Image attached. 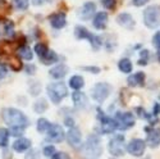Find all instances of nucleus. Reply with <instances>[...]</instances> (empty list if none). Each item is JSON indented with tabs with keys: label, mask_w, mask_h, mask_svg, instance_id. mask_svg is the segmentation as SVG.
I'll use <instances>...</instances> for the list:
<instances>
[{
	"label": "nucleus",
	"mask_w": 160,
	"mask_h": 159,
	"mask_svg": "<svg viewBox=\"0 0 160 159\" xmlns=\"http://www.w3.org/2000/svg\"><path fill=\"white\" fill-rule=\"evenodd\" d=\"M3 119L4 122L10 127H22L26 128L30 125V121L27 115H26L22 110L16 109V108H7L3 110Z\"/></svg>",
	"instance_id": "obj_1"
},
{
	"label": "nucleus",
	"mask_w": 160,
	"mask_h": 159,
	"mask_svg": "<svg viewBox=\"0 0 160 159\" xmlns=\"http://www.w3.org/2000/svg\"><path fill=\"white\" fill-rule=\"evenodd\" d=\"M85 153L90 159H98L102 154L101 141L98 135H90L85 144Z\"/></svg>",
	"instance_id": "obj_2"
},
{
	"label": "nucleus",
	"mask_w": 160,
	"mask_h": 159,
	"mask_svg": "<svg viewBox=\"0 0 160 159\" xmlns=\"http://www.w3.org/2000/svg\"><path fill=\"white\" fill-rule=\"evenodd\" d=\"M143 23L149 28L160 26V5H150L143 10Z\"/></svg>",
	"instance_id": "obj_3"
},
{
	"label": "nucleus",
	"mask_w": 160,
	"mask_h": 159,
	"mask_svg": "<svg viewBox=\"0 0 160 159\" xmlns=\"http://www.w3.org/2000/svg\"><path fill=\"white\" fill-rule=\"evenodd\" d=\"M48 90V95L50 98V100L54 104H59L68 94V90L67 86L63 82H55V84H50L46 87Z\"/></svg>",
	"instance_id": "obj_4"
},
{
	"label": "nucleus",
	"mask_w": 160,
	"mask_h": 159,
	"mask_svg": "<svg viewBox=\"0 0 160 159\" xmlns=\"http://www.w3.org/2000/svg\"><path fill=\"white\" fill-rule=\"evenodd\" d=\"M112 92V86L106 82H99L91 90V96L96 103H104Z\"/></svg>",
	"instance_id": "obj_5"
},
{
	"label": "nucleus",
	"mask_w": 160,
	"mask_h": 159,
	"mask_svg": "<svg viewBox=\"0 0 160 159\" xmlns=\"http://www.w3.org/2000/svg\"><path fill=\"white\" fill-rule=\"evenodd\" d=\"M108 149H109V153H110L114 158H118V156L124 155V153H126V150H127V146H126V144H124V136H123V135H115V136L109 141Z\"/></svg>",
	"instance_id": "obj_6"
},
{
	"label": "nucleus",
	"mask_w": 160,
	"mask_h": 159,
	"mask_svg": "<svg viewBox=\"0 0 160 159\" xmlns=\"http://www.w3.org/2000/svg\"><path fill=\"white\" fill-rule=\"evenodd\" d=\"M115 122H117V127L118 130H128L131 127L135 126L136 123V118L131 112H118L115 114Z\"/></svg>",
	"instance_id": "obj_7"
},
{
	"label": "nucleus",
	"mask_w": 160,
	"mask_h": 159,
	"mask_svg": "<svg viewBox=\"0 0 160 159\" xmlns=\"http://www.w3.org/2000/svg\"><path fill=\"white\" fill-rule=\"evenodd\" d=\"M146 145L148 142L142 139H132L127 145V151L133 156H142L146 150Z\"/></svg>",
	"instance_id": "obj_8"
},
{
	"label": "nucleus",
	"mask_w": 160,
	"mask_h": 159,
	"mask_svg": "<svg viewBox=\"0 0 160 159\" xmlns=\"http://www.w3.org/2000/svg\"><path fill=\"white\" fill-rule=\"evenodd\" d=\"M99 121H100V131L105 135L112 134V132H114L118 128L115 119H112L110 117L105 115L102 112L101 114H99Z\"/></svg>",
	"instance_id": "obj_9"
},
{
	"label": "nucleus",
	"mask_w": 160,
	"mask_h": 159,
	"mask_svg": "<svg viewBox=\"0 0 160 159\" xmlns=\"http://www.w3.org/2000/svg\"><path fill=\"white\" fill-rule=\"evenodd\" d=\"M65 137V132L62 126L59 125H51L50 128L46 132V139L51 142H60Z\"/></svg>",
	"instance_id": "obj_10"
},
{
	"label": "nucleus",
	"mask_w": 160,
	"mask_h": 159,
	"mask_svg": "<svg viewBox=\"0 0 160 159\" xmlns=\"http://www.w3.org/2000/svg\"><path fill=\"white\" fill-rule=\"evenodd\" d=\"M81 139H82L81 131L77 127H71L68 134H67V140H68L71 146H73V148L79 146V145H81Z\"/></svg>",
	"instance_id": "obj_11"
},
{
	"label": "nucleus",
	"mask_w": 160,
	"mask_h": 159,
	"mask_svg": "<svg viewBox=\"0 0 160 159\" xmlns=\"http://www.w3.org/2000/svg\"><path fill=\"white\" fill-rule=\"evenodd\" d=\"M95 12H96L95 3L87 2L82 5L81 10H79V17H81V19H83V21H88V19H91L92 16L95 14Z\"/></svg>",
	"instance_id": "obj_12"
},
{
	"label": "nucleus",
	"mask_w": 160,
	"mask_h": 159,
	"mask_svg": "<svg viewBox=\"0 0 160 159\" xmlns=\"http://www.w3.org/2000/svg\"><path fill=\"white\" fill-rule=\"evenodd\" d=\"M117 23L127 30H132L136 24L135 18H133L131 14H128V13H121V14L117 17Z\"/></svg>",
	"instance_id": "obj_13"
},
{
	"label": "nucleus",
	"mask_w": 160,
	"mask_h": 159,
	"mask_svg": "<svg viewBox=\"0 0 160 159\" xmlns=\"http://www.w3.org/2000/svg\"><path fill=\"white\" fill-rule=\"evenodd\" d=\"M72 100L74 103V107L78 108V109H85L87 107V104H88L86 94L82 91H78V90L72 94Z\"/></svg>",
	"instance_id": "obj_14"
},
{
	"label": "nucleus",
	"mask_w": 160,
	"mask_h": 159,
	"mask_svg": "<svg viewBox=\"0 0 160 159\" xmlns=\"http://www.w3.org/2000/svg\"><path fill=\"white\" fill-rule=\"evenodd\" d=\"M146 142L150 148L156 149L160 145V128H154L149 132L148 139H146Z\"/></svg>",
	"instance_id": "obj_15"
},
{
	"label": "nucleus",
	"mask_w": 160,
	"mask_h": 159,
	"mask_svg": "<svg viewBox=\"0 0 160 159\" xmlns=\"http://www.w3.org/2000/svg\"><path fill=\"white\" fill-rule=\"evenodd\" d=\"M92 24L96 30H104L108 24V13L106 12H99L95 16L94 21H92Z\"/></svg>",
	"instance_id": "obj_16"
},
{
	"label": "nucleus",
	"mask_w": 160,
	"mask_h": 159,
	"mask_svg": "<svg viewBox=\"0 0 160 159\" xmlns=\"http://www.w3.org/2000/svg\"><path fill=\"white\" fill-rule=\"evenodd\" d=\"M127 82H128V86H131V87L142 86L145 82V73L143 72H136V73L131 74L127 78Z\"/></svg>",
	"instance_id": "obj_17"
},
{
	"label": "nucleus",
	"mask_w": 160,
	"mask_h": 159,
	"mask_svg": "<svg viewBox=\"0 0 160 159\" xmlns=\"http://www.w3.org/2000/svg\"><path fill=\"white\" fill-rule=\"evenodd\" d=\"M49 19H50V24H51L54 28H57V30L63 28L64 26H65V23H67L64 13H57V14H52Z\"/></svg>",
	"instance_id": "obj_18"
},
{
	"label": "nucleus",
	"mask_w": 160,
	"mask_h": 159,
	"mask_svg": "<svg viewBox=\"0 0 160 159\" xmlns=\"http://www.w3.org/2000/svg\"><path fill=\"white\" fill-rule=\"evenodd\" d=\"M49 73H50V76L52 78L60 80V78H63L67 73H68V67H67L65 64H58V65H55V67H52Z\"/></svg>",
	"instance_id": "obj_19"
},
{
	"label": "nucleus",
	"mask_w": 160,
	"mask_h": 159,
	"mask_svg": "<svg viewBox=\"0 0 160 159\" xmlns=\"http://www.w3.org/2000/svg\"><path fill=\"white\" fill-rule=\"evenodd\" d=\"M31 146V141L26 137H19L14 142H13V149L18 153H22V151H26L27 149H30Z\"/></svg>",
	"instance_id": "obj_20"
},
{
	"label": "nucleus",
	"mask_w": 160,
	"mask_h": 159,
	"mask_svg": "<svg viewBox=\"0 0 160 159\" xmlns=\"http://www.w3.org/2000/svg\"><path fill=\"white\" fill-rule=\"evenodd\" d=\"M74 35H76V37L79 38V40H82V38L90 40V43H91L92 40H94V37H95V35L90 33V31H87L86 27H83V26H79V24L74 27Z\"/></svg>",
	"instance_id": "obj_21"
},
{
	"label": "nucleus",
	"mask_w": 160,
	"mask_h": 159,
	"mask_svg": "<svg viewBox=\"0 0 160 159\" xmlns=\"http://www.w3.org/2000/svg\"><path fill=\"white\" fill-rule=\"evenodd\" d=\"M118 68H119V71L123 72V73H131L132 68H133V64H132V62L129 59L123 58V59H121L118 62Z\"/></svg>",
	"instance_id": "obj_22"
},
{
	"label": "nucleus",
	"mask_w": 160,
	"mask_h": 159,
	"mask_svg": "<svg viewBox=\"0 0 160 159\" xmlns=\"http://www.w3.org/2000/svg\"><path fill=\"white\" fill-rule=\"evenodd\" d=\"M69 86L74 90H79L85 86V80L82 76H72L69 80Z\"/></svg>",
	"instance_id": "obj_23"
},
{
	"label": "nucleus",
	"mask_w": 160,
	"mask_h": 159,
	"mask_svg": "<svg viewBox=\"0 0 160 159\" xmlns=\"http://www.w3.org/2000/svg\"><path fill=\"white\" fill-rule=\"evenodd\" d=\"M18 55L26 60H31L33 58V53L30 46H21L18 49Z\"/></svg>",
	"instance_id": "obj_24"
},
{
	"label": "nucleus",
	"mask_w": 160,
	"mask_h": 159,
	"mask_svg": "<svg viewBox=\"0 0 160 159\" xmlns=\"http://www.w3.org/2000/svg\"><path fill=\"white\" fill-rule=\"evenodd\" d=\"M42 59V63L44 64H52V63H55V62H58V59H59V57H58V54L55 51H52V50H49L46 54H45V57L44 58H41Z\"/></svg>",
	"instance_id": "obj_25"
},
{
	"label": "nucleus",
	"mask_w": 160,
	"mask_h": 159,
	"mask_svg": "<svg viewBox=\"0 0 160 159\" xmlns=\"http://www.w3.org/2000/svg\"><path fill=\"white\" fill-rule=\"evenodd\" d=\"M50 122L48 121L46 118H40L37 121V131L40 132V134H45V132H48V130L50 128Z\"/></svg>",
	"instance_id": "obj_26"
},
{
	"label": "nucleus",
	"mask_w": 160,
	"mask_h": 159,
	"mask_svg": "<svg viewBox=\"0 0 160 159\" xmlns=\"http://www.w3.org/2000/svg\"><path fill=\"white\" fill-rule=\"evenodd\" d=\"M48 109V103L45 99H40L33 104V110L36 113H44Z\"/></svg>",
	"instance_id": "obj_27"
},
{
	"label": "nucleus",
	"mask_w": 160,
	"mask_h": 159,
	"mask_svg": "<svg viewBox=\"0 0 160 159\" xmlns=\"http://www.w3.org/2000/svg\"><path fill=\"white\" fill-rule=\"evenodd\" d=\"M8 140H9V131L5 128H0V146L5 148L8 145Z\"/></svg>",
	"instance_id": "obj_28"
},
{
	"label": "nucleus",
	"mask_w": 160,
	"mask_h": 159,
	"mask_svg": "<svg viewBox=\"0 0 160 159\" xmlns=\"http://www.w3.org/2000/svg\"><path fill=\"white\" fill-rule=\"evenodd\" d=\"M35 51H36V54L40 57V58H44L45 57V54L49 51V49L46 48V45L45 44H36V46H35Z\"/></svg>",
	"instance_id": "obj_29"
},
{
	"label": "nucleus",
	"mask_w": 160,
	"mask_h": 159,
	"mask_svg": "<svg viewBox=\"0 0 160 159\" xmlns=\"http://www.w3.org/2000/svg\"><path fill=\"white\" fill-rule=\"evenodd\" d=\"M13 2H14V7L18 10H26L30 4V0H13Z\"/></svg>",
	"instance_id": "obj_30"
},
{
	"label": "nucleus",
	"mask_w": 160,
	"mask_h": 159,
	"mask_svg": "<svg viewBox=\"0 0 160 159\" xmlns=\"http://www.w3.org/2000/svg\"><path fill=\"white\" fill-rule=\"evenodd\" d=\"M55 153H57V151H55V148L52 146V145H48V146L44 148V155L48 156V158H50V156L52 158Z\"/></svg>",
	"instance_id": "obj_31"
},
{
	"label": "nucleus",
	"mask_w": 160,
	"mask_h": 159,
	"mask_svg": "<svg viewBox=\"0 0 160 159\" xmlns=\"http://www.w3.org/2000/svg\"><path fill=\"white\" fill-rule=\"evenodd\" d=\"M140 57H141V59L138 60V64H146L148 63V59H149V51L148 50H141V53H140Z\"/></svg>",
	"instance_id": "obj_32"
},
{
	"label": "nucleus",
	"mask_w": 160,
	"mask_h": 159,
	"mask_svg": "<svg viewBox=\"0 0 160 159\" xmlns=\"http://www.w3.org/2000/svg\"><path fill=\"white\" fill-rule=\"evenodd\" d=\"M23 130H24V128H22V127H10L9 134L13 135V136H17V137H18V136H22Z\"/></svg>",
	"instance_id": "obj_33"
},
{
	"label": "nucleus",
	"mask_w": 160,
	"mask_h": 159,
	"mask_svg": "<svg viewBox=\"0 0 160 159\" xmlns=\"http://www.w3.org/2000/svg\"><path fill=\"white\" fill-rule=\"evenodd\" d=\"M5 35L7 36H10V37L14 35V26H13L12 22L5 23Z\"/></svg>",
	"instance_id": "obj_34"
},
{
	"label": "nucleus",
	"mask_w": 160,
	"mask_h": 159,
	"mask_svg": "<svg viewBox=\"0 0 160 159\" xmlns=\"http://www.w3.org/2000/svg\"><path fill=\"white\" fill-rule=\"evenodd\" d=\"M101 3L104 5V8L106 9H113L117 4V0H101Z\"/></svg>",
	"instance_id": "obj_35"
},
{
	"label": "nucleus",
	"mask_w": 160,
	"mask_h": 159,
	"mask_svg": "<svg viewBox=\"0 0 160 159\" xmlns=\"http://www.w3.org/2000/svg\"><path fill=\"white\" fill-rule=\"evenodd\" d=\"M152 45L158 49H160V31H158L152 37Z\"/></svg>",
	"instance_id": "obj_36"
},
{
	"label": "nucleus",
	"mask_w": 160,
	"mask_h": 159,
	"mask_svg": "<svg viewBox=\"0 0 160 159\" xmlns=\"http://www.w3.org/2000/svg\"><path fill=\"white\" fill-rule=\"evenodd\" d=\"M7 73H8L7 65H4V64L0 63V78H4V77L7 76Z\"/></svg>",
	"instance_id": "obj_37"
},
{
	"label": "nucleus",
	"mask_w": 160,
	"mask_h": 159,
	"mask_svg": "<svg viewBox=\"0 0 160 159\" xmlns=\"http://www.w3.org/2000/svg\"><path fill=\"white\" fill-rule=\"evenodd\" d=\"M52 159H71L68 155H67L65 153H62V151H59V153H55L54 154V156H52Z\"/></svg>",
	"instance_id": "obj_38"
},
{
	"label": "nucleus",
	"mask_w": 160,
	"mask_h": 159,
	"mask_svg": "<svg viewBox=\"0 0 160 159\" xmlns=\"http://www.w3.org/2000/svg\"><path fill=\"white\" fill-rule=\"evenodd\" d=\"M148 3H149V0H132V4L135 7H142Z\"/></svg>",
	"instance_id": "obj_39"
},
{
	"label": "nucleus",
	"mask_w": 160,
	"mask_h": 159,
	"mask_svg": "<svg viewBox=\"0 0 160 159\" xmlns=\"http://www.w3.org/2000/svg\"><path fill=\"white\" fill-rule=\"evenodd\" d=\"M83 71H87V72H91V73H99L100 72V68L99 67H83Z\"/></svg>",
	"instance_id": "obj_40"
},
{
	"label": "nucleus",
	"mask_w": 160,
	"mask_h": 159,
	"mask_svg": "<svg viewBox=\"0 0 160 159\" xmlns=\"http://www.w3.org/2000/svg\"><path fill=\"white\" fill-rule=\"evenodd\" d=\"M26 71H27L28 74H33L36 68H35V65L33 64H28V65H26Z\"/></svg>",
	"instance_id": "obj_41"
},
{
	"label": "nucleus",
	"mask_w": 160,
	"mask_h": 159,
	"mask_svg": "<svg viewBox=\"0 0 160 159\" xmlns=\"http://www.w3.org/2000/svg\"><path fill=\"white\" fill-rule=\"evenodd\" d=\"M65 125L68 127H74V121L72 118H65Z\"/></svg>",
	"instance_id": "obj_42"
},
{
	"label": "nucleus",
	"mask_w": 160,
	"mask_h": 159,
	"mask_svg": "<svg viewBox=\"0 0 160 159\" xmlns=\"http://www.w3.org/2000/svg\"><path fill=\"white\" fill-rule=\"evenodd\" d=\"M48 0H32V3L35 4V5H42L44 3H46Z\"/></svg>",
	"instance_id": "obj_43"
},
{
	"label": "nucleus",
	"mask_w": 160,
	"mask_h": 159,
	"mask_svg": "<svg viewBox=\"0 0 160 159\" xmlns=\"http://www.w3.org/2000/svg\"><path fill=\"white\" fill-rule=\"evenodd\" d=\"M159 112H160V105L156 103V104H155V107H154V115H158Z\"/></svg>",
	"instance_id": "obj_44"
},
{
	"label": "nucleus",
	"mask_w": 160,
	"mask_h": 159,
	"mask_svg": "<svg viewBox=\"0 0 160 159\" xmlns=\"http://www.w3.org/2000/svg\"><path fill=\"white\" fill-rule=\"evenodd\" d=\"M158 60L160 62V49H159V51H158Z\"/></svg>",
	"instance_id": "obj_45"
},
{
	"label": "nucleus",
	"mask_w": 160,
	"mask_h": 159,
	"mask_svg": "<svg viewBox=\"0 0 160 159\" xmlns=\"http://www.w3.org/2000/svg\"><path fill=\"white\" fill-rule=\"evenodd\" d=\"M110 159H115V158H110Z\"/></svg>",
	"instance_id": "obj_46"
}]
</instances>
